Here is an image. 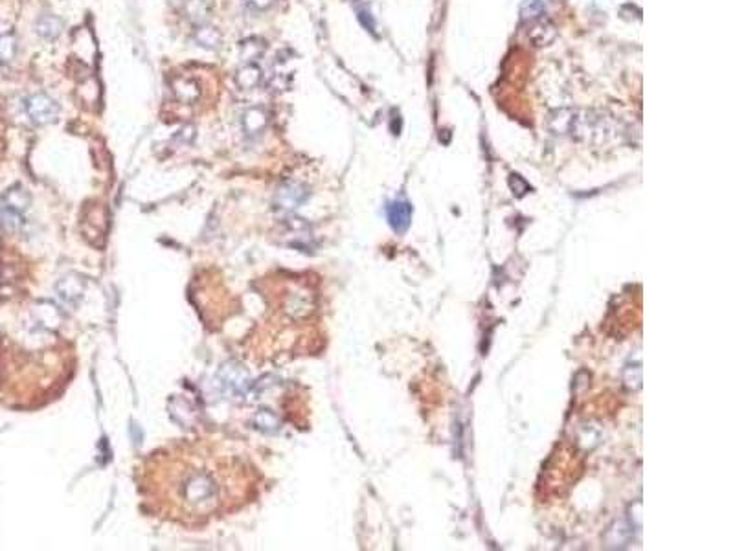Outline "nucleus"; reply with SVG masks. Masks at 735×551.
I'll return each mask as SVG.
<instances>
[{
    "label": "nucleus",
    "instance_id": "nucleus-1",
    "mask_svg": "<svg viewBox=\"0 0 735 551\" xmlns=\"http://www.w3.org/2000/svg\"><path fill=\"white\" fill-rule=\"evenodd\" d=\"M258 472L223 441L182 440L151 454L138 470L147 507L181 525H204L256 495Z\"/></svg>",
    "mask_w": 735,
    "mask_h": 551
},
{
    "label": "nucleus",
    "instance_id": "nucleus-2",
    "mask_svg": "<svg viewBox=\"0 0 735 551\" xmlns=\"http://www.w3.org/2000/svg\"><path fill=\"white\" fill-rule=\"evenodd\" d=\"M548 127L557 136H570L592 143L609 142L618 134V123L612 116L596 111L559 108L548 118Z\"/></svg>",
    "mask_w": 735,
    "mask_h": 551
},
{
    "label": "nucleus",
    "instance_id": "nucleus-3",
    "mask_svg": "<svg viewBox=\"0 0 735 551\" xmlns=\"http://www.w3.org/2000/svg\"><path fill=\"white\" fill-rule=\"evenodd\" d=\"M26 112L30 120L37 125H46L56 121L59 116V105L56 99H52L44 92L31 94L26 101Z\"/></svg>",
    "mask_w": 735,
    "mask_h": 551
},
{
    "label": "nucleus",
    "instance_id": "nucleus-4",
    "mask_svg": "<svg viewBox=\"0 0 735 551\" xmlns=\"http://www.w3.org/2000/svg\"><path fill=\"white\" fill-rule=\"evenodd\" d=\"M638 531H640V527H636L629 518L627 520H616L605 535L606 547H614V550L627 547L632 542L634 533H638Z\"/></svg>",
    "mask_w": 735,
    "mask_h": 551
},
{
    "label": "nucleus",
    "instance_id": "nucleus-5",
    "mask_svg": "<svg viewBox=\"0 0 735 551\" xmlns=\"http://www.w3.org/2000/svg\"><path fill=\"white\" fill-rule=\"evenodd\" d=\"M171 91L176 101H181V103H197L199 98H201V83L191 76H176L171 81Z\"/></svg>",
    "mask_w": 735,
    "mask_h": 551
},
{
    "label": "nucleus",
    "instance_id": "nucleus-6",
    "mask_svg": "<svg viewBox=\"0 0 735 551\" xmlns=\"http://www.w3.org/2000/svg\"><path fill=\"white\" fill-rule=\"evenodd\" d=\"M529 22H531V26H529L528 35L535 46L542 48L554 43V39L557 37V28H555V24L550 19L542 17L541 15V17L534 19V21Z\"/></svg>",
    "mask_w": 735,
    "mask_h": 551
},
{
    "label": "nucleus",
    "instance_id": "nucleus-7",
    "mask_svg": "<svg viewBox=\"0 0 735 551\" xmlns=\"http://www.w3.org/2000/svg\"><path fill=\"white\" fill-rule=\"evenodd\" d=\"M388 221L394 232L404 233L412 223V206L406 201H396L388 206Z\"/></svg>",
    "mask_w": 735,
    "mask_h": 551
},
{
    "label": "nucleus",
    "instance_id": "nucleus-8",
    "mask_svg": "<svg viewBox=\"0 0 735 551\" xmlns=\"http://www.w3.org/2000/svg\"><path fill=\"white\" fill-rule=\"evenodd\" d=\"M307 198V190L306 186L296 184V182H287L278 190V195H276V203L280 204L285 210H291V208L300 206L304 201Z\"/></svg>",
    "mask_w": 735,
    "mask_h": 551
},
{
    "label": "nucleus",
    "instance_id": "nucleus-9",
    "mask_svg": "<svg viewBox=\"0 0 735 551\" xmlns=\"http://www.w3.org/2000/svg\"><path fill=\"white\" fill-rule=\"evenodd\" d=\"M263 78V72L256 63H245V65L237 69L236 72V85L241 91H252L259 86Z\"/></svg>",
    "mask_w": 735,
    "mask_h": 551
},
{
    "label": "nucleus",
    "instance_id": "nucleus-10",
    "mask_svg": "<svg viewBox=\"0 0 735 551\" xmlns=\"http://www.w3.org/2000/svg\"><path fill=\"white\" fill-rule=\"evenodd\" d=\"M269 123V116L263 107H250L243 112V129L246 134H259Z\"/></svg>",
    "mask_w": 735,
    "mask_h": 551
},
{
    "label": "nucleus",
    "instance_id": "nucleus-11",
    "mask_svg": "<svg viewBox=\"0 0 735 551\" xmlns=\"http://www.w3.org/2000/svg\"><path fill=\"white\" fill-rule=\"evenodd\" d=\"M35 31H37V35H41L43 39H57L61 31H63V21H61L57 15L44 14L35 21Z\"/></svg>",
    "mask_w": 735,
    "mask_h": 551
},
{
    "label": "nucleus",
    "instance_id": "nucleus-12",
    "mask_svg": "<svg viewBox=\"0 0 735 551\" xmlns=\"http://www.w3.org/2000/svg\"><path fill=\"white\" fill-rule=\"evenodd\" d=\"M30 198H28V193L22 188H14L9 190L4 197V203H2V208L8 216L19 217L22 211L26 210Z\"/></svg>",
    "mask_w": 735,
    "mask_h": 551
},
{
    "label": "nucleus",
    "instance_id": "nucleus-13",
    "mask_svg": "<svg viewBox=\"0 0 735 551\" xmlns=\"http://www.w3.org/2000/svg\"><path fill=\"white\" fill-rule=\"evenodd\" d=\"M194 39L199 46L206 48V50H217L223 43V35L217 28L210 26V24H199L194 34Z\"/></svg>",
    "mask_w": 735,
    "mask_h": 551
},
{
    "label": "nucleus",
    "instance_id": "nucleus-14",
    "mask_svg": "<svg viewBox=\"0 0 735 551\" xmlns=\"http://www.w3.org/2000/svg\"><path fill=\"white\" fill-rule=\"evenodd\" d=\"M265 50H267V44L259 37H249L239 43V56L245 63H256V59H259Z\"/></svg>",
    "mask_w": 735,
    "mask_h": 551
},
{
    "label": "nucleus",
    "instance_id": "nucleus-15",
    "mask_svg": "<svg viewBox=\"0 0 735 551\" xmlns=\"http://www.w3.org/2000/svg\"><path fill=\"white\" fill-rule=\"evenodd\" d=\"M17 56V37L14 31L0 34V63L8 65Z\"/></svg>",
    "mask_w": 735,
    "mask_h": 551
},
{
    "label": "nucleus",
    "instance_id": "nucleus-16",
    "mask_svg": "<svg viewBox=\"0 0 735 551\" xmlns=\"http://www.w3.org/2000/svg\"><path fill=\"white\" fill-rule=\"evenodd\" d=\"M184 14L191 22L204 24V19L210 14V6H208L206 0H188L184 4Z\"/></svg>",
    "mask_w": 735,
    "mask_h": 551
},
{
    "label": "nucleus",
    "instance_id": "nucleus-17",
    "mask_svg": "<svg viewBox=\"0 0 735 551\" xmlns=\"http://www.w3.org/2000/svg\"><path fill=\"white\" fill-rule=\"evenodd\" d=\"M624 384L627 390L636 392L641 388V362L638 357L636 362H629L624 370Z\"/></svg>",
    "mask_w": 735,
    "mask_h": 551
},
{
    "label": "nucleus",
    "instance_id": "nucleus-18",
    "mask_svg": "<svg viewBox=\"0 0 735 551\" xmlns=\"http://www.w3.org/2000/svg\"><path fill=\"white\" fill-rule=\"evenodd\" d=\"M542 11H544V0H524V4L521 8L522 19L528 22L541 17Z\"/></svg>",
    "mask_w": 735,
    "mask_h": 551
},
{
    "label": "nucleus",
    "instance_id": "nucleus-19",
    "mask_svg": "<svg viewBox=\"0 0 735 551\" xmlns=\"http://www.w3.org/2000/svg\"><path fill=\"white\" fill-rule=\"evenodd\" d=\"M509 188H511L513 195H516V197H522V195H526L531 190L528 182H526L521 175H511V177H509Z\"/></svg>",
    "mask_w": 735,
    "mask_h": 551
},
{
    "label": "nucleus",
    "instance_id": "nucleus-20",
    "mask_svg": "<svg viewBox=\"0 0 735 551\" xmlns=\"http://www.w3.org/2000/svg\"><path fill=\"white\" fill-rule=\"evenodd\" d=\"M243 4L250 9V11H267L274 6V0H243Z\"/></svg>",
    "mask_w": 735,
    "mask_h": 551
},
{
    "label": "nucleus",
    "instance_id": "nucleus-21",
    "mask_svg": "<svg viewBox=\"0 0 735 551\" xmlns=\"http://www.w3.org/2000/svg\"><path fill=\"white\" fill-rule=\"evenodd\" d=\"M359 19H361V22L364 24L366 28L370 31H375V22L374 19H371V15L368 14V11H359Z\"/></svg>",
    "mask_w": 735,
    "mask_h": 551
}]
</instances>
